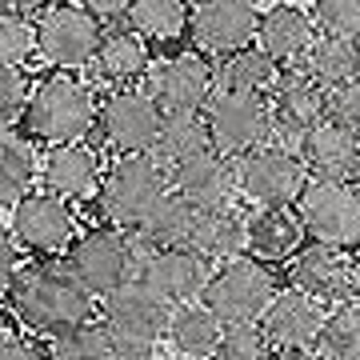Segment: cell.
Wrapping results in <instances>:
<instances>
[{
  "instance_id": "obj_1",
  "label": "cell",
  "mask_w": 360,
  "mask_h": 360,
  "mask_svg": "<svg viewBox=\"0 0 360 360\" xmlns=\"http://www.w3.org/2000/svg\"><path fill=\"white\" fill-rule=\"evenodd\" d=\"M8 304L32 333L60 336L68 328L92 324L96 296L72 276L68 264H28L8 288Z\"/></svg>"
},
{
  "instance_id": "obj_2",
  "label": "cell",
  "mask_w": 360,
  "mask_h": 360,
  "mask_svg": "<svg viewBox=\"0 0 360 360\" xmlns=\"http://www.w3.org/2000/svg\"><path fill=\"white\" fill-rule=\"evenodd\" d=\"M101 124V101L96 92L77 80L72 72L44 77L25 108V136L28 141L52 144H77Z\"/></svg>"
},
{
  "instance_id": "obj_3",
  "label": "cell",
  "mask_w": 360,
  "mask_h": 360,
  "mask_svg": "<svg viewBox=\"0 0 360 360\" xmlns=\"http://www.w3.org/2000/svg\"><path fill=\"white\" fill-rule=\"evenodd\" d=\"M172 193H176L172 188V168L160 165L153 153H141V156H120L104 172L101 205L112 224H120L124 232H141Z\"/></svg>"
},
{
  "instance_id": "obj_4",
  "label": "cell",
  "mask_w": 360,
  "mask_h": 360,
  "mask_svg": "<svg viewBox=\"0 0 360 360\" xmlns=\"http://www.w3.org/2000/svg\"><path fill=\"white\" fill-rule=\"evenodd\" d=\"M153 252V245L136 236V232H116V229H92L77 236V245L68 248V269L92 296H112L116 288H124L141 276L144 257Z\"/></svg>"
},
{
  "instance_id": "obj_5",
  "label": "cell",
  "mask_w": 360,
  "mask_h": 360,
  "mask_svg": "<svg viewBox=\"0 0 360 360\" xmlns=\"http://www.w3.org/2000/svg\"><path fill=\"white\" fill-rule=\"evenodd\" d=\"M200 300L224 324H257L264 321L269 304L276 300V281L264 260L245 252V257H232L212 269V281Z\"/></svg>"
},
{
  "instance_id": "obj_6",
  "label": "cell",
  "mask_w": 360,
  "mask_h": 360,
  "mask_svg": "<svg viewBox=\"0 0 360 360\" xmlns=\"http://www.w3.org/2000/svg\"><path fill=\"white\" fill-rule=\"evenodd\" d=\"M240 196L257 208H292L309 188V165L288 144H260L236 160Z\"/></svg>"
},
{
  "instance_id": "obj_7",
  "label": "cell",
  "mask_w": 360,
  "mask_h": 360,
  "mask_svg": "<svg viewBox=\"0 0 360 360\" xmlns=\"http://www.w3.org/2000/svg\"><path fill=\"white\" fill-rule=\"evenodd\" d=\"M212 148L229 160H240L245 153L272 144L276 116H272V96H252V92H232L217 89L205 108Z\"/></svg>"
},
{
  "instance_id": "obj_8",
  "label": "cell",
  "mask_w": 360,
  "mask_h": 360,
  "mask_svg": "<svg viewBox=\"0 0 360 360\" xmlns=\"http://www.w3.org/2000/svg\"><path fill=\"white\" fill-rule=\"evenodd\" d=\"M296 217L309 232V240L336 248L360 245V193L348 180L312 176L300 205H296Z\"/></svg>"
},
{
  "instance_id": "obj_9",
  "label": "cell",
  "mask_w": 360,
  "mask_h": 360,
  "mask_svg": "<svg viewBox=\"0 0 360 360\" xmlns=\"http://www.w3.org/2000/svg\"><path fill=\"white\" fill-rule=\"evenodd\" d=\"M165 129V108L148 89H112L101 101V136L120 156L153 153Z\"/></svg>"
},
{
  "instance_id": "obj_10",
  "label": "cell",
  "mask_w": 360,
  "mask_h": 360,
  "mask_svg": "<svg viewBox=\"0 0 360 360\" xmlns=\"http://www.w3.org/2000/svg\"><path fill=\"white\" fill-rule=\"evenodd\" d=\"M172 304L148 288V284L132 281L124 288H116L112 296H104L101 321L108 324V333L116 336V345H141L156 348L160 340H168L172 328Z\"/></svg>"
},
{
  "instance_id": "obj_11",
  "label": "cell",
  "mask_w": 360,
  "mask_h": 360,
  "mask_svg": "<svg viewBox=\"0 0 360 360\" xmlns=\"http://www.w3.org/2000/svg\"><path fill=\"white\" fill-rule=\"evenodd\" d=\"M104 44V20L92 16L84 4H52L49 13L40 16V56L52 60L56 68H84L96 65Z\"/></svg>"
},
{
  "instance_id": "obj_12",
  "label": "cell",
  "mask_w": 360,
  "mask_h": 360,
  "mask_svg": "<svg viewBox=\"0 0 360 360\" xmlns=\"http://www.w3.org/2000/svg\"><path fill=\"white\" fill-rule=\"evenodd\" d=\"M4 217H8V236H13L25 252H40V257H44V252H60V248L77 245V240H72L77 217H72V208H68L65 196L49 193V188L28 193L25 200L16 208H8Z\"/></svg>"
},
{
  "instance_id": "obj_13",
  "label": "cell",
  "mask_w": 360,
  "mask_h": 360,
  "mask_svg": "<svg viewBox=\"0 0 360 360\" xmlns=\"http://www.w3.org/2000/svg\"><path fill=\"white\" fill-rule=\"evenodd\" d=\"M144 80H148V92L156 96V104L165 112H205L212 92L220 89L217 68L200 52L165 56L160 65H153V72Z\"/></svg>"
},
{
  "instance_id": "obj_14",
  "label": "cell",
  "mask_w": 360,
  "mask_h": 360,
  "mask_svg": "<svg viewBox=\"0 0 360 360\" xmlns=\"http://www.w3.org/2000/svg\"><path fill=\"white\" fill-rule=\"evenodd\" d=\"M260 16L257 0H193V37L205 52L224 60L257 44Z\"/></svg>"
},
{
  "instance_id": "obj_15",
  "label": "cell",
  "mask_w": 360,
  "mask_h": 360,
  "mask_svg": "<svg viewBox=\"0 0 360 360\" xmlns=\"http://www.w3.org/2000/svg\"><path fill=\"white\" fill-rule=\"evenodd\" d=\"M288 276H292V288L316 296L321 304H345L356 296V264L336 245L309 240L288 260Z\"/></svg>"
},
{
  "instance_id": "obj_16",
  "label": "cell",
  "mask_w": 360,
  "mask_h": 360,
  "mask_svg": "<svg viewBox=\"0 0 360 360\" xmlns=\"http://www.w3.org/2000/svg\"><path fill=\"white\" fill-rule=\"evenodd\" d=\"M141 284H148L160 300H168L172 309L200 300L212 281V264L193 248H153L141 264Z\"/></svg>"
},
{
  "instance_id": "obj_17",
  "label": "cell",
  "mask_w": 360,
  "mask_h": 360,
  "mask_svg": "<svg viewBox=\"0 0 360 360\" xmlns=\"http://www.w3.org/2000/svg\"><path fill=\"white\" fill-rule=\"evenodd\" d=\"M40 184H44L49 193L65 196L68 205H72V200H92V196H101V188H104L101 153L89 148L84 141L52 144L49 153H44V165H40Z\"/></svg>"
},
{
  "instance_id": "obj_18",
  "label": "cell",
  "mask_w": 360,
  "mask_h": 360,
  "mask_svg": "<svg viewBox=\"0 0 360 360\" xmlns=\"http://www.w3.org/2000/svg\"><path fill=\"white\" fill-rule=\"evenodd\" d=\"M172 188H176L188 205L217 212V208H232V200L240 196V180H236V160L220 156L217 148L205 156H196L188 165L172 168Z\"/></svg>"
},
{
  "instance_id": "obj_19",
  "label": "cell",
  "mask_w": 360,
  "mask_h": 360,
  "mask_svg": "<svg viewBox=\"0 0 360 360\" xmlns=\"http://www.w3.org/2000/svg\"><path fill=\"white\" fill-rule=\"evenodd\" d=\"M272 116L276 132L300 144L304 132H312L328 112V89H321L309 72H284L281 84L272 89Z\"/></svg>"
},
{
  "instance_id": "obj_20",
  "label": "cell",
  "mask_w": 360,
  "mask_h": 360,
  "mask_svg": "<svg viewBox=\"0 0 360 360\" xmlns=\"http://www.w3.org/2000/svg\"><path fill=\"white\" fill-rule=\"evenodd\" d=\"M324 321H328V312H324V304L316 296L300 292V288H281L260 324H264V333L272 336V345L312 348L324 333Z\"/></svg>"
},
{
  "instance_id": "obj_21",
  "label": "cell",
  "mask_w": 360,
  "mask_h": 360,
  "mask_svg": "<svg viewBox=\"0 0 360 360\" xmlns=\"http://www.w3.org/2000/svg\"><path fill=\"white\" fill-rule=\"evenodd\" d=\"M296 153H300V160H304L309 172H316V176L348 180L352 168H356V160H360V132H352L345 120H336V116H324L316 129L300 136Z\"/></svg>"
},
{
  "instance_id": "obj_22",
  "label": "cell",
  "mask_w": 360,
  "mask_h": 360,
  "mask_svg": "<svg viewBox=\"0 0 360 360\" xmlns=\"http://www.w3.org/2000/svg\"><path fill=\"white\" fill-rule=\"evenodd\" d=\"M257 44L269 52L276 65H296L316 44V20L300 4H272L269 13L260 16Z\"/></svg>"
},
{
  "instance_id": "obj_23",
  "label": "cell",
  "mask_w": 360,
  "mask_h": 360,
  "mask_svg": "<svg viewBox=\"0 0 360 360\" xmlns=\"http://www.w3.org/2000/svg\"><path fill=\"white\" fill-rule=\"evenodd\" d=\"M248 224V257L276 264V260H292L304 248V224L292 208H257L252 217H245Z\"/></svg>"
},
{
  "instance_id": "obj_24",
  "label": "cell",
  "mask_w": 360,
  "mask_h": 360,
  "mask_svg": "<svg viewBox=\"0 0 360 360\" xmlns=\"http://www.w3.org/2000/svg\"><path fill=\"white\" fill-rule=\"evenodd\" d=\"M184 248L200 252L208 264H224V260L245 257L248 252V224H245V217H236L232 208H217V212H205V208H200L196 229H193V236H188Z\"/></svg>"
},
{
  "instance_id": "obj_25",
  "label": "cell",
  "mask_w": 360,
  "mask_h": 360,
  "mask_svg": "<svg viewBox=\"0 0 360 360\" xmlns=\"http://www.w3.org/2000/svg\"><path fill=\"white\" fill-rule=\"evenodd\" d=\"M224 328H229V324L220 321L205 300H193V304H180V309L172 312L168 345L176 348V356L208 360V356H217L220 340H224Z\"/></svg>"
},
{
  "instance_id": "obj_26",
  "label": "cell",
  "mask_w": 360,
  "mask_h": 360,
  "mask_svg": "<svg viewBox=\"0 0 360 360\" xmlns=\"http://www.w3.org/2000/svg\"><path fill=\"white\" fill-rule=\"evenodd\" d=\"M96 72L108 80L112 89H132V80H141L153 72V56H148V40L132 28H116L108 32L96 56Z\"/></svg>"
},
{
  "instance_id": "obj_27",
  "label": "cell",
  "mask_w": 360,
  "mask_h": 360,
  "mask_svg": "<svg viewBox=\"0 0 360 360\" xmlns=\"http://www.w3.org/2000/svg\"><path fill=\"white\" fill-rule=\"evenodd\" d=\"M40 165H44V156H37L32 141L4 129V141H0V200H4V212L16 208L28 193H37L32 184L40 180Z\"/></svg>"
},
{
  "instance_id": "obj_28",
  "label": "cell",
  "mask_w": 360,
  "mask_h": 360,
  "mask_svg": "<svg viewBox=\"0 0 360 360\" xmlns=\"http://www.w3.org/2000/svg\"><path fill=\"white\" fill-rule=\"evenodd\" d=\"M212 153V132H208L205 112H165V129L156 141L153 156L168 168H180L196 156Z\"/></svg>"
},
{
  "instance_id": "obj_29",
  "label": "cell",
  "mask_w": 360,
  "mask_h": 360,
  "mask_svg": "<svg viewBox=\"0 0 360 360\" xmlns=\"http://www.w3.org/2000/svg\"><path fill=\"white\" fill-rule=\"evenodd\" d=\"M217 77H220V89L272 96V89L281 84L284 72L260 44H252V49H240V52H232V56H224L220 68H217Z\"/></svg>"
},
{
  "instance_id": "obj_30",
  "label": "cell",
  "mask_w": 360,
  "mask_h": 360,
  "mask_svg": "<svg viewBox=\"0 0 360 360\" xmlns=\"http://www.w3.org/2000/svg\"><path fill=\"white\" fill-rule=\"evenodd\" d=\"M304 72H309L321 89H340L345 80L360 72V40L345 37H316V44L304 56Z\"/></svg>"
},
{
  "instance_id": "obj_31",
  "label": "cell",
  "mask_w": 360,
  "mask_h": 360,
  "mask_svg": "<svg viewBox=\"0 0 360 360\" xmlns=\"http://www.w3.org/2000/svg\"><path fill=\"white\" fill-rule=\"evenodd\" d=\"M129 28L141 32L144 40H180L193 28V4L188 0H132Z\"/></svg>"
},
{
  "instance_id": "obj_32",
  "label": "cell",
  "mask_w": 360,
  "mask_h": 360,
  "mask_svg": "<svg viewBox=\"0 0 360 360\" xmlns=\"http://www.w3.org/2000/svg\"><path fill=\"white\" fill-rule=\"evenodd\" d=\"M196 217H200V208L188 205L180 193H172L136 236H144L153 248H184L188 236H193V229H196Z\"/></svg>"
},
{
  "instance_id": "obj_33",
  "label": "cell",
  "mask_w": 360,
  "mask_h": 360,
  "mask_svg": "<svg viewBox=\"0 0 360 360\" xmlns=\"http://www.w3.org/2000/svg\"><path fill=\"white\" fill-rule=\"evenodd\" d=\"M316 352L324 360H360V300H345L328 312Z\"/></svg>"
},
{
  "instance_id": "obj_34",
  "label": "cell",
  "mask_w": 360,
  "mask_h": 360,
  "mask_svg": "<svg viewBox=\"0 0 360 360\" xmlns=\"http://www.w3.org/2000/svg\"><path fill=\"white\" fill-rule=\"evenodd\" d=\"M49 352L52 360H108L116 352V336L108 333L104 321H92V324H80V328L52 336Z\"/></svg>"
},
{
  "instance_id": "obj_35",
  "label": "cell",
  "mask_w": 360,
  "mask_h": 360,
  "mask_svg": "<svg viewBox=\"0 0 360 360\" xmlns=\"http://www.w3.org/2000/svg\"><path fill=\"white\" fill-rule=\"evenodd\" d=\"M37 49H40V25L25 13L4 8V16H0V60L25 68L37 56Z\"/></svg>"
},
{
  "instance_id": "obj_36",
  "label": "cell",
  "mask_w": 360,
  "mask_h": 360,
  "mask_svg": "<svg viewBox=\"0 0 360 360\" xmlns=\"http://www.w3.org/2000/svg\"><path fill=\"white\" fill-rule=\"evenodd\" d=\"M212 360H272V336L264 324H229Z\"/></svg>"
},
{
  "instance_id": "obj_37",
  "label": "cell",
  "mask_w": 360,
  "mask_h": 360,
  "mask_svg": "<svg viewBox=\"0 0 360 360\" xmlns=\"http://www.w3.org/2000/svg\"><path fill=\"white\" fill-rule=\"evenodd\" d=\"M312 20L321 28V37L360 40V0H316Z\"/></svg>"
},
{
  "instance_id": "obj_38",
  "label": "cell",
  "mask_w": 360,
  "mask_h": 360,
  "mask_svg": "<svg viewBox=\"0 0 360 360\" xmlns=\"http://www.w3.org/2000/svg\"><path fill=\"white\" fill-rule=\"evenodd\" d=\"M32 92H37V84H32V77L25 68L4 65V72H0V116H4V129H13L16 120H25V108L32 101Z\"/></svg>"
},
{
  "instance_id": "obj_39",
  "label": "cell",
  "mask_w": 360,
  "mask_h": 360,
  "mask_svg": "<svg viewBox=\"0 0 360 360\" xmlns=\"http://www.w3.org/2000/svg\"><path fill=\"white\" fill-rule=\"evenodd\" d=\"M328 112L336 120H345L352 132H360V72L352 80H345L340 89L328 92Z\"/></svg>"
},
{
  "instance_id": "obj_40",
  "label": "cell",
  "mask_w": 360,
  "mask_h": 360,
  "mask_svg": "<svg viewBox=\"0 0 360 360\" xmlns=\"http://www.w3.org/2000/svg\"><path fill=\"white\" fill-rule=\"evenodd\" d=\"M0 360H52L49 348H40L32 336H20L8 328V321H4V352H0Z\"/></svg>"
},
{
  "instance_id": "obj_41",
  "label": "cell",
  "mask_w": 360,
  "mask_h": 360,
  "mask_svg": "<svg viewBox=\"0 0 360 360\" xmlns=\"http://www.w3.org/2000/svg\"><path fill=\"white\" fill-rule=\"evenodd\" d=\"M77 4H84L92 16H101V20H120V16H129L132 0H77Z\"/></svg>"
},
{
  "instance_id": "obj_42",
  "label": "cell",
  "mask_w": 360,
  "mask_h": 360,
  "mask_svg": "<svg viewBox=\"0 0 360 360\" xmlns=\"http://www.w3.org/2000/svg\"><path fill=\"white\" fill-rule=\"evenodd\" d=\"M4 8H13V13H25V16H44L52 8V0H4Z\"/></svg>"
},
{
  "instance_id": "obj_43",
  "label": "cell",
  "mask_w": 360,
  "mask_h": 360,
  "mask_svg": "<svg viewBox=\"0 0 360 360\" xmlns=\"http://www.w3.org/2000/svg\"><path fill=\"white\" fill-rule=\"evenodd\" d=\"M108 360H156L153 348H141V345H116V352Z\"/></svg>"
},
{
  "instance_id": "obj_44",
  "label": "cell",
  "mask_w": 360,
  "mask_h": 360,
  "mask_svg": "<svg viewBox=\"0 0 360 360\" xmlns=\"http://www.w3.org/2000/svg\"><path fill=\"white\" fill-rule=\"evenodd\" d=\"M272 360H324L316 348H281Z\"/></svg>"
},
{
  "instance_id": "obj_45",
  "label": "cell",
  "mask_w": 360,
  "mask_h": 360,
  "mask_svg": "<svg viewBox=\"0 0 360 360\" xmlns=\"http://www.w3.org/2000/svg\"><path fill=\"white\" fill-rule=\"evenodd\" d=\"M348 184H352V188L360 193V160H356V168H352V176H348Z\"/></svg>"
},
{
  "instance_id": "obj_46",
  "label": "cell",
  "mask_w": 360,
  "mask_h": 360,
  "mask_svg": "<svg viewBox=\"0 0 360 360\" xmlns=\"http://www.w3.org/2000/svg\"><path fill=\"white\" fill-rule=\"evenodd\" d=\"M356 300H360V260H356Z\"/></svg>"
},
{
  "instance_id": "obj_47",
  "label": "cell",
  "mask_w": 360,
  "mask_h": 360,
  "mask_svg": "<svg viewBox=\"0 0 360 360\" xmlns=\"http://www.w3.org/2000/svg\"><path fill=\"white\" fill-rule=\"evenodd\" d=\"M165 360H196V356H165Z\"/></svg>"
}]
</instances>
